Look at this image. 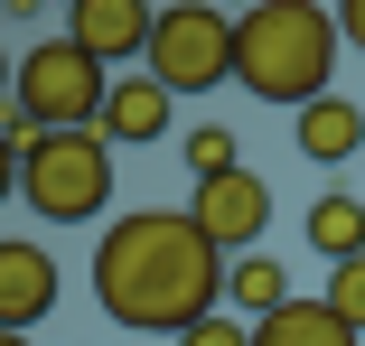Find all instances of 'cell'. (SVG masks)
Wrapping results in <instances>:
<instances>
[{
    "mask_svg": "<svg viewBox=\"0 0 365 346\" xmlns=\"http://www.w3.org/2000/svg\"><path fill=\"white\" fill-rule=\"evenodd\" d=\"M235 253L215 243L187 206H140V216H113L94 243V309L131 337H187L197 318H215L225 300Z\"/></svg>",
    "mask_w": 365,
    "mask_h": 346,
    "instance_id": "cell-1",
    "label": "cell"
},
{
    "mask_svg": "<svg viewBox=\"0 0 365 346\" xmlns=\"http://www.w3.org/2000/svg\"><path fill=\"white\" fill-rule=\"evenodd\" d=\"M337 10H319V0H253V10L235 19V85L253 103H290V112H309L337 75Z\"/></svg>",
    "mask_w": 365,
    "mask_h": 346,
    "instance_id": "cell-2",
    "label": "cell"
},
{
    "mask_svg": "<svg viewBox=\"0 0 365 346\" xmlns=\"http://www.w3.org/2000/svg\"><path fill=\"white\" fill-rule=\"evenodd\" d=\"M19 206L38 225H94L113 206V141L103 131H47V141L10 169Z\"/></svg>",
    "mask_w": 365,
    "mask_h": 346,
    "instance_id": "cell-3",
    "label": "cell"
},
{
    "mask_svg": "<svg viewBox=\"0 0 365 346\" xmlns=\"http://www.w3.org/2000/svg\"><path fill=\"white\" fill-rule=\"evenodd\" d=\"M103 94H113V65L85 56L76 38H47L19 56V75H10V103L38 122V131H94L103 122Z\"/></svg>",
    "mask_w": 365,
    "mask_h": 346,
    "instance_id": "cell-4",
    "label": "cell"
},
{
    "mask_svg": "<svg viewBox=\"0 0 365 346\" xmlns=\"http://www.w3.org/2000/svg\"><path fill=\"white\" fill-rule=\"evenodd\" d=\"M140 65H150L169 94H215V85H235V19L215 10V0H169Z\"/></svg>",
    "mask_w": 365,
    "mask_h": 346,
    "instance_id": "cell-5",
    "label": "cell"
},
{
    "mask_svg": "<svg viewBox=\"0 0 365 346\" xmlns=\"http://www.w3.org/2000/svg\"><path fill=\"white\" fill-rule=\"evenodd\" d=\"M187 216L225 243V253H253L272 234V187L253 169H225V178H187Z\"/></svg>",
    "mask_w": 365,
    "mask_h": 346,
    "instance_id": "cell-6",
    "label": "cell"
},
{
    "mask_svg": "<svg viewBox=\"0 0 365 346\" xmlns=\"http://www.w3.org/2000/svg\"><path fill=\"white\" fill-rule=\"evenodd\" d=\"M150 28H160L150 0H76V10H66V38L85 56H103L113 75H131V65L150 56Z\"/></svg>",
    "mask_w": 365,
    "mask_h": 346,
    "instance_id": "cell-7",
    "label": "cell"
},
{
    "mask_svg": "<svg viewBox=\"0 0 365 346\" xmlns=\"http://www.w3.org/2000/svg\"><path fill=\"white\" fill-rule=\"evenodd\" d=\"M103 141L113 150H150V141H169L178 131V94L150 75V65H131V75H113V94H103Z\"/></svg>",
    "mask_w": 365,
    "mask_h": 346,
    "instance_id": "cell-8",
    "label": "cell"
},
{
    "mask_svg": "<svg viewBox=\"0 0 365 346\" xmlns=\"http://www.w3.org/2000/svg\"><path fill=\"white\" fill-rule=\"evenodd\" d=\"M56 253L29 243V234H0V327H38L56 309Z\"/></svg>",
    "mask_w": 365,
    "mask_h": 346,
    "instance_id": "cell-9",
    "label": "cell"
},
{
    "mask_svg": "<svg viewBox=\"0 0 365 346\" xmlns=\"http://www.w3.org/2000/svg\"><path fill=\"white\" fill-rule=\"evenodd\" d=\"M290 141H300V159H309V169H337V159H356V150H365V103H346V94H319L309 112H290Z\"/></svg>",
    "mask_w": 365,
    "mask_h": 346,
    "instance_id": "cell-10",
    "label": "cell"
},
{
    "mask_svg": "<svg viewBox=\"0 0 365 346\" xmlns=\"http://www.w3.org/2000/svg\"><path fill=\"white\" fill-rule=\"evenodd\" d=\"M290 300H300V290H290V271L272 262V253H235V271H225V309L235 318H272V309H290Z\"/></svg>",
    "mask_w": 365,
    "mask_h": 346,
    "instance_id": "cell-11",
    "label": "cell"
},
{
    "mask_svg": "<svg viewBox=\"0 0 365 346\" xmlns=\"http://www.w3.org/2000/svg\"><path fill=\"white\" fill-rule=\"evenodd\" d=\"M253 346H365L328 300H290V309H272L262 327H253Z\"/></svg>",
    "mask_w": 365,
    "mask_h": 346,
    "instance_id": "cell-12",
    "label": "cell"
},
{
    "mask_svg": "<svg viewBox=\"0 0 365 346\" xmlns=\"http://www.w3.org/2000/svg\"><path fill=\"white\" fill-rule=\"evenodd\" d=\"M300 243H309L319 262H356V253H365V206H356V196H319L309 216H300Z\"/></svg>",
    "mask_w": 365,
    "mask_h": 346,
    "instance_id": "cell-13",
    "label": "cell"
},
{
    "mask_svg": "<svg viewBox=\"0 0 365 346\" xmlns=\"http://www.w3.org/2000/svg\"><path fill=\"white\" fill-rule=\"evenodd\" d=\"M178 150H187V178H225V169H244V150H235V131H225V122H197Z\"/></svg>",
    "mask_w": 365,
    "mask_h": 346,
    "instance_id": "cell-14",
    "label": "cell"
},
{
    "mask_svg": "<svg viewBox=\"0 0 365 346\" xmlns=\"http://www.w3.org/2000/svg\"><path fill=\"white\" fill-rule=\"evenodd\" d=\"M319 300H328L356 337H365V253H356V262H328V290H319Z\"/></svg>",
    "mask_w": 365,
    "mask_h": 346,
    "instance_id": "cell-15",
    "label": "cell"
},
{
    "mask_svg": "<svg viewBox=\"0 0 365 346\" xmlns=\"http://www.w3.org/2000/svg\"><path fill=\"white\" fill-rule=\"evenodd\" d=\"M178 346H253V318H235V309H215V318H197Z\"/></svg>",
    "mask_w": 365,
    "mask_h": 346,
    "instance_id": "cell-16",
    "label": "cell"
},
{
    "mask_svg": "<svg viewBox=\"0 0 365 346\" xmlns=\"http://www.w3.org/2000/svg\"><path fill=\"white\" fill-rule=\"evenodd\" d=\"M337 28H346V47L365 56V0H337Z\"/></svg>",
    "mask_w": 365,
    "mask_h": 346,
    "instance_id": "cell-17",
    "label": "cell"
},
{
    "mask_svg": "<svg viewBox=\"0 0 365 346\" xmlns=\"http://www.w3.org/2000/svg\"><path fill=\"white\" fill-rule=\"evenodd\" d=\"M0 346H29V327H0Z\"/></svg>",
    "mask_w": 365,
    "mask_h": 346,
    "instance_id": "cell-18",
    "label": "cell"
},
{
    "mask_svg": "<svg viewBox=\"0 0 365 346\" xmlns=\"http://www.w3.org/2000/svg\"><path fill=\"white\" fill-rule=\"evenodd\" d=\"M66 10H76V0H66Z\"/></svg>",
    "mask_w": 365,
    "mask_h": 346,
    "instance_id": "cell-19",
    "label": "cell"
}]
</instances>
